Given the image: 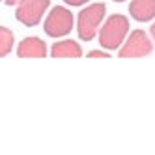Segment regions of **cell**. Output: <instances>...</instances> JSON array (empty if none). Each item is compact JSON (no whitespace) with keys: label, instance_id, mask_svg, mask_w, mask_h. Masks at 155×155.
Masks as SVG:
<instances>
[{"label":"cell","instance_id":"4fadbf2b","mask_svg":"<svg viewBox=\"0 0 155 155\" xmlns=\"http://www.w3.org/2000/svg\"><path fill=\"white\" fill-rule=\"evenodd\" d=\"M150 32H151V36H153V39H155V25L151 26V30H150Z\"/></svg>","mask_w":155,"mask_h":155},{"label":"cell","instance_id":"6da1fadb","mask_svg":"<svg viewBox=\"0 0 155 155\" xmlns=\"http://www.w3.org/2000/svg\"><path fill=\"white\" fill-rule=\"evenodd\" d=\"M129 32V19L124 15H110L103 28L99 30V45L107 51H116L121 43H124L125 36Z\"/></svg>","mask_w":155,"mask_h":155},{"label":"cell","instance_id":"3957f363","mask_svg":"<svg viewBox=\"0 0 155 155\" xmlns=\"http://www.w3.org/2000/svg\"><path fill=\"white\" fill-rule=\"evenodd\" d=\"M73 30V13L68 8L56 6L51 9V13L45 19V32L51 38H62L68 36Z\"/></svg>","mask_w":155,"mask_h":155},{"label":"cell","instance_id":"ba28073f","mask_svg":"<svg viewBox=\"0 0 155 155\" xmlns=\"http://www.w3.org/2000/svg\"><path fill=\"white\" fill-rule=\"evenodd\" d=\"M51 54L54 58H81L82 56V49L77 41L73 39H64L58 41L51 47Z\"/></svg>","mask_w":155,"mask_h":155},{"label":"cell","instance_id":"5bb4252c","mask_svg":"<svg viewBox=\"0 0 155 155\" xmlns=\"http://www.w3.org/2000/svg\"><path fill=\"white\" fill-rule=\"evenodd\" d=\"M112 2H125V0H112Z\"/></svg>","mask_w":155,"mask_h":155},{"label":"cell","instance_id":"30bf717a","mask_svg":"<svg viewBox=\"0 0 155 155\" xmlns=\"http://www.w3.org/2000/svg\"><path fill=\"white\" fill-rule=\"evenodd\" d=\"M110 54L108 52H103V51H92L88 54V58H108Z\"/></svg>","mask_w":155,"mask_h":155},{"label":"cell","instance_id":"52a82bcc","mask_svg":"<svg viewBox=\"0 0 155 155\" xmlns=\"http://www.w3.org/2000/svg\"><path fill=\"white\" fill-rule=\"evenodd\" d=\"M129 13L138 23H148L155 17V0H133L129 4Z\"/></svg>","mask_w":155,"mask_h":155},{"label":"cell","instance_id":"7c38bea8","mask_svg":"<svg viewBox=\"0 0 155 155\" xmlns=\"http://www.w3.org/2000/svg\"><path fill=\"white\" fill-rule=\"evenodd\" d=\"M6 4L8 6H15V4H19V0H6Z\"/></svg>","mask_w":155,"mask_h":155},{"label":"cell","instance_id":"8fae6325","mask_svg":"<svg viewBox=\"0 0 155 155\" xmlns=\"http://www.w3.org/2000/svg\"><path fill=\"white\" fill-rule=\"evenodd\" d=\"M68 6H82V4H86V2H90V0H64Z\"/></svg>","mask_w":155,"mask_h":155},{"label":"cell","instance_id":"5b68a950","mask_svg":"<svg viewBox=\"0 0 155 155\" xmlns=\"http://www.w3.org/2000/svg\"><path fill=\"white\" fill-rule=\"evenodd\" d=\"M151 51H153V45H151L148 34L144 30H135L127 38L125 45L120 49V56L121 58H142V56H148Z\"/></svg>","mask_w":155,"mask_h":155},{"label":"cell","instance_id":"9c48e42d","mask_svg":"<svg viewBox=\"0 0 155 155\" xmlns=\"http://www.w3.org/2000/svg\"><path fill=\"white\" fill-rule=\"evenodd\" d=\"M12 49H13V32L6 26H0V58L8 56Z\"/></svg>","mask_w":155,"mask_h":155},{"label":"cell","instance_id":"8992f818","mask_svg":"<svg viewBox=\"0 0 155 155\" xmlns=\"http://www.w3.org/2000/svg\"><path fill=\"white\" fill-rule=\"evenodd\" d=\"M17 56H21V58H45L47 45L39 38H25L17 47Z\"/></svg>","mask_w":155,"mask_h":155},{"label":"cell","instance_id":"7a4b0ae2","mask_svg":"<svg viewBox=\"0 0 155 155\" xmlns=\"http://www.w3.org/2000/svg\"><path fill=\"white\" fill-rule=\"evenodd\" d=\"M107 13V6L103 2L90 4L79 13V23H77V30H79V38L82 41H92L99 30V25L103 23Z\"/></svg>","mask_w":155,"mask_h":155},{"label":"cell","instance_id":"277c9868","mask_svg":"<svg viewBox=\"0 0 155 155\" xmlns=\"http://www.w3.org/2000/svg\"><path fill=\"white\" fill-rule=\"evenodd\" d=\"M51 0H19L17 6V21L26 26H36L41 23Z\"/></svg>","mask_w":155,"mask_h":155}]
</instances>
